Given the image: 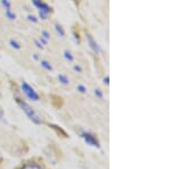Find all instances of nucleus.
<instances>
[{
	"label": "nucleus",
	"mask_w": 171,
	"mask_h": 169,
	"mask_svg": "<svg viewBox=\"0 0 171 169\" xmlns=\"http://www.w3.org/2000/svg\"><path fill=\"white\" fill-rule=\"evenodd\" d=\"M73 69H74L75 72H79V73H81V72H82V68H81V66H79V65H74V67H73Z\"/></svg>",
	"instance_id": "f3484780"
},
{
	"label": "nucleus",
	"mask_w": 171,
	"mask_h": 169,
	"mask_svg": "<svg viewBox=\"0 0 171 169\" xmlns=\"http://www.w3.org/2000/svg\"><path fill=\"white\" fill-rule=\"evenodd\" d=\"M39 15H40V17H41L42 20H47V14H45V13H41V11H39Z\"/></svg>",
	"instance_id": "6ab92c4d"
},
{
	"label": "nucleus",
	"mask_w": 171,
	"mask_h": 169,
	"mask_svg": "<svg viewBox=\"0 0 171 169\" xmlns=\"http://www.w3.org/2000/svg\"><path fill=\"white\" fill-rule=\"evenodd\" d=\"M0 119H1V120L4 119V110L1 109V107H0Z\"/></svg>",
	"instance_id": "412c9836"
},
{
	"label": "nucleus",
	"mask_w": 171,
	"mask_h": 169,
	"mask_svg": "<svg viewBox=\"0 0 171 169\" xmlns=\"http://www.w3.org/2000/svg\"><path fill=\"white\" fill-rule=\"evenodd\" d=\"M49 127H52V129H55V131H56L57 133H58V134H61V135H62L63 137H68V135H66V133H65V132H64V131H63V129H62V128H61V127H58L57 125H54V124H50V125H49Z\"/></svg>",
	"instance_id": "423d86ee"
},
{
	"label": "nucleus",
	"mask_w": 171,
	"mask_h": 169,
	"mask_svg": "<svg viewBox=\"0 0 171 169\" xmlns=\"http://www.w3.org/2000/svg\"><path fill=\"white\" fill-rule=\"evenodd\" d=\"M21 169H42V168L41 166H39V164H26Z\"/></svg>",
	"instance_id": "0eeeda50"
},
{
	"label": "nucleus",
	"mask_w": 171,
	"mask_h": 169,
	"mask_svg": "<svg viewBox=\"0 0 171 169\" xmlns=\"http://www.w3.org/2000/svg\"><path fill=\"white\" fill-rule=\"evenodd\" d=\"M40 41H41V43H43V44H47V40L45 39V38H40Z\"/></svg>",
	"instance_id": "4be33fe9"
},
{
	"label": "nucleus",
	"mask_w": 171,
	"mask_h": 169,
	"mask_svg": "<svg viewBox=\"0 0 171 169\" xmlns=\"http://www.w3.org/2000/svg\"><path fill=\"white\" fill-rule=\"evenodd\" d=\"M95 95L98 98V99H102V98H103V93H102V91H100L99 89H96V90H95Z\"/></svg>",
	"instance_id": "dca6fc26"
},
{
	"label": "nucleus",
	"mask_w": 171,
	"mask_h": 169,
	"mask_svg": "<svg viewBox=\"0 0 171 169\" xmlns=\"http://www.w3.org/2000/svg\"><path fill=\"white\" fill-rule=\"evenodd\" d=\"M86 38H87V40H88V44H89V47L93 49V52H96V53H98L99 52V47H98V44L96 43V41L93 40V38L89 33H86Z\"/></svg>",
	"instance_id": "39448f33"
},
{
	"label": "nucleus",
	"mask_w": 171,
	"mask_h": 169,
	"mask_svg": "<svg viewBox=\"0 0 171 169\" xmlns=\"http://www.w3.org/2000/svg\"><path fill=\"white\" fill-rule=\"evenodd\" d=\"M77 89H78L79 92H81V93L87 92V89H86V86H84V85H82V84H79L78 86H77Z\"/></svg>",
	"instance_id": "2eb2a0df"
},
{
	"label": "nucleus",
	"mask_w": 171,
	"mask_h": 169,
	"mask_svg": "<svg viewBox=\"0 0 171 169\" xmlns=\"http://www.w3.org/2000/svg\"><path fill=\"white\" fill-rule=\"evenodd\" d=\"M33 57H34V59H39V56H38L36 53V55H34V56H33Z\"/></svg>",
	"instance_id": "393cba45"
},
{
	"label": "nucleus",
	"mask_w": 171,
	"mask_h": 169,
	"mask_svg": "<svg viewBox=\"0 0 171 169\" xmlns=\"http://www.w3.org/2000/svg\"><path fill=\"white\" fill-rule=\"evenodd\" d=\"M55 29H56L57 33L59 34V36H62V38H64V36H65V32H64L63 27L59 25V24H56V25H55Z\"/></svg>",
	"instance_id": "9d476101"
},
{
	"label": "nucleus",
	"mask_w": 171,
	"mask_h": 169,
	"mask_svg": "<svg viewBox=\"0 0 171 169\" xmlns=\"http://www.w3.org/2000/svg\"><path fill=\"white\" fill-rule=\"evenodd\" d=\"M64 57L68 59V62H73V59H74V58H73V56L71 55V52H68V50H66V51H64Z\"/></svg>",
	"instance_id": "4468645a"
},
{
	"label": "nucleus",
	"mask_w": 171,
	"mask_h": 169,
	"mask_svg": "<svg viewBox=\"0 0 171 169\" xmlns=\"http://www.w3.org/2000/svg\"><path fill=\"white\" fill-rule=\"evenodd\" d=\"M32 2H33V5L39 9V11L45 13V14H47V15L52 13V7H49L47 4H45L42 0H32Z\"/></svg>",
	"instance_id": "7ed1b4c3"
},
{
	"label": "nucleus",
	"mask_w": 171,
	"mask_h": 169,
	"mask_svg": "<svg viewBox=\"0 0 171 169\" xmlns=\"http://www.w3.org/2000/svg\"><path fill=\"white\" fill-rule=\"evenodd\" d=\"M22 90H23V92L25 93V95L29 98V99H31L33 101H38V100H39V94L34 91L33 87L30 86L26 82L22 83Z\"/></svg>",
	"instance_id": "f03ea898"
},
{
	"label": "nucleus",
	"mask_w": 171,
	"mask_h": 169,
	"mask_svg": "<svg viewBox=\"0 0 171 169\" xmlns=\"http://www.w3.org/2000/svg\"><path fill=\"white\" fill-rule=\"evenodd\" d=\"M40 64H41V66L46 69V71H49V72H52V66L49 64V62H47V60H41L40 62Z\"/></svg>",
	"instance_id": "1a4fd4ad"
},
{
	"label": "nucleus",
	"mask_w": 171,
	"mask_h": 169,
	"mask_svg": "<svg viewBox=\"0 0 171 169\" xmlns=\"http://www.w3.org/2000/svg\"><path fill=\"white\" fill-rule=\"evenodd\" d=\"M82 138L86 141V142H87V144L91 145V146H95V148H99V146H100V145H99V142L97 141V138L95 137L93 135H91L90 133H86V132H83Z\"/></svg>",
	"instance_id": "20e7f679"
},
{
	"label": "nucleus",
	"mask_w": 171,
	"mask_h": 169,
	"mask_svg": "<svg viewBox=\"0 0 171 169\" xmlns=\"http://www.w3.org/2000/svg\"><path fill=\"white\" fill-rule=\"evenodd\" d=\"M58 80H59V82L62 83V84H64V85H68V83H70V80H68L64 74H59V75H58Z\"/></svg>",
	"instance_id": "6e6552de"
},
{
	"label": "nucleus",
	"mask_w": 171,
	"mask_h": 169,
	"mask_svg": "<svg viewBox=\"0 0 171 169\" xmlns=\"http://www.w3.org/2000/svg\"><path fill=\"white\" fill-rule=\"evenodd\" d=\"M42 38H45L46 40H48V39L50 38V36H49V33H48L47 31H43L42 32Z\"/></svg>",
	"instance_id": "a211bd4d"
},
{
	"label": "nucleus",
	"mask_w": 171,
	"mask_h": 169,
	"mask_svg": "<svg viewBox=\"0 0 171 169\" xmlns=\"http://www.w3.org/2000/svg\"><path fill=\"white\" fill-rule=\"evenodd\" d=\"M29 20H30V21H32V22H34V23H36V22H38V20H36V17H34V16H29Z\"/></svg>",
	"instance_id": "aec40b11"
},
{
	"label": "nucleus",
	"mask_w": 171,
	"mask_h": 169,
	"mask_svg": "<svg viewBox=\"0 0 171 169\" xmlns=\"http://www.w3.org/2000/svg\"><path fill=\"white\" fill-rule=\"evenodd\" d=\"M16 101H17V103L20 104V107L22 108V110L26 113V116L30 118L33 123H36V124L42 123L41 118L39 117V115L33 110V108H32L30 104H27L25 101H23V100H21V99H16Z\"/></svg>",
	"instance_id": "f257e3e1"
},
{
	"label": "nucleus",
	"mask_w": 171,
	"mask_h": 169,
	"mask_svg": "<svg viewBox=\"0 0 171 169\" xmlns=\"http://www.w3.org/2000/svg\"><path fill=\"white\" fill-rule=\"evenodd\" d=\"M36 46H38V48H43V44H42V43H40V42L39 41H36Z\"/></svg>",
	"instance_id": "5701e85b"
},
{
	"label": "nucleus",
	"mask_w": 171,
	"mask_h": 169,
	"mask_svg": "<svg viewBox=\"0 0 171 169\" xmlns=\"http://www.w3.org/2000/svg\"><path fill=\"white\" fill-rule=\"evenodd\" d=\"M1 2H2V5L5 7V9H11V4L9 0H1Z\"/></svg>",
	"instance_id": "ddd939ff"
},
{
	"label": "nucleus",
	"mask_w": 171,
	"mask_h": 169,
	"mask_svg": "<svg viewBox=\"0 0 171 169\" xmlns=\"http://www.w3.org/2000/svg\"><path fill=\"white\" fill-rule=\"evenodd\" d=\"M9 43H11V46L13 47V48H15V49H17V50L21 49V44L16 41V40H14V39H11V41H9Z\"/></svg>",
	"instance_id": "f8f14e48"
},
{
	"label": "nucleus",
	"mask_w": 171,
	"mask_h": 169,
	"mask_svg": "<svg viewBox=\"0 0 171 169\" xmlns=\"http://www.w3.org/2000/svg\"><path fill=\"white\" fill-rule=\"evenodd\" d=\"M104 83H105L106 85H109V76H106L104 78Z\"/></svg>",
	"instance_id": "b1692460"
},
{
	"label": "nucleus",
	"mask_w": 171,
	"mask_h": 169,
	"mask_svg": "<svg viewBox=\"0 0 171 169\" xmlns=\"http://www.w3.org/2000/svg\"><path fill=\"white\" fill-rule=\"evenodd\" d=\"M6 16H7L11 21H13V20H15L16 18V15L13 13V11H11V9H6Z\"/></svg>",
	"instance_id": "9b49d317"
}]
</instances>
